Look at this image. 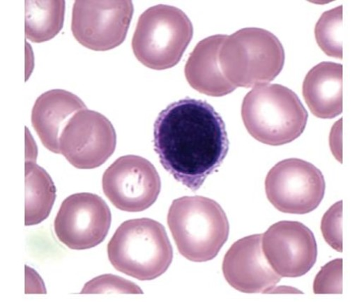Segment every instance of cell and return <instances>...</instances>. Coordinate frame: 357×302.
I'll return each mask as SVG.
<instances>
[{"label":"cell","instance_id":"6da1fadb","mask_svg":"<svg viewBox=\"0 0 357 302\" xmlns=\"http://www.w3.org/2000/svg\"><path fill=\"white\" fill-rule=\"evenodd\" d=\"M154 149L178 183L197 191L229 150L225 125L209 103L185 98L169 105L154 125Z\"/></svg>","mask_w":357,"mask_h":302},{"label":"cell","instance_id":"7a4b0ae2","mask_svg":"<svg viewBox=\"0 0 357 302\" xmlns=\"http://www.w3.org/2000/svg\"><path fill=\"white\" fill-rule=\"evenodd\" d=\"M242 116L252 137L278 146L303 135L309 114L300 98L289 89L280 84H262L245 97Z\"/></svg>","mask_w":357,"mask_h":302},{"label":"cell","instance_id":"3957f363","mask_svg":"<svg viewBox=\"0 0 357 302\" xmlns=\"http://www.w3.org/2000/svg\"><path fill=\"white\" fill-rule=\"evenodd\" d=\"M167 223L178 252L194 262L215 258L229 233L222 207L215 201L199 196L173 201Z\"/></svg>","mask_w":357,"mask_h":302},{"label":"cell","instance_id":"277c9868","mask_svg":"<svg viewBox=\"0 0 357 302\" xmlns=\"http://www.w3.org/2000/svg\"><path fill=\"white\" fill-rule=\"evenodd\" d=\"M107 255L116 270L142 281L162 275L173 259L164 226L149 218L124 222L110 239Z\"/></svg>","mask_w":357,"mask_h":302},{"label":"cell","instance_id":"5b68a950","mask_svg":"<svg viewBox=\"0 0 357 302\" xmlns=\"http://www.w3.org/2000/svg\"><path fill=\"white\" fill-rule=\"evenodd\" d=\"M284 59L279 39L259 28H246L227 36L219 53L222 72L236 88L273 82L282 70Z\"/></svg>","mask_w":357,"mask_h":302},{"label":"cell","instance_id":"8992f818","mask_svg":"<svg viewBox=\"0 0 357 302\" xmlns=\"http://www.w3.org/2000/svg\"><path fill=\"white\" fill-rule=\"evenodd\" d=\"M192 24L181 10L158 5L139 19L132 45L139 61L155 70L175 66L191 42Z\"/></svg>","mask_w":357,"mask_h":302},{"label":"cell","instance_id":"52a82bcc","mask_svg":"<svg viewBox=\"0 0 357 302\" xmlns=\"http://www.w3.org/2000/svg\"><path fill=\"white\" fill-rule=\"evenodd\" d=\"M266 194L279 211L307 214L324 199L326 182L321 171L311 163L289 158L277 163L268 173Z\"/></svg>","mask_w":357,"mask_h":302},{"label":"cell","instance_id":"ba28073f","mask_svg":"<svg viewBox=\"0 0 357 302\" xmlns=\"http://www.w3.org/2000/svg\"><path fill=\"white\" fill-rule=\"evenodd\" d=\"M133 14L134 6L129 0H77L73 10L72 31L85 47L109 50L125 41Z\"/></svg>","mask_w":357,"mask_h":302},{"label":"cell","instance_id":"9c48e42d","mask_svg":"<svg viewBox=\"0 0 357 302\" xmlns=\"http://www.w3.org/2000/svg\"><path fill=\"white\" fill-rule=\"evenodd\" d=\"M102 185L105 195L116 209L131 213L150 208L161 190L154 165L134 155L116 160L104 172Z\"/></svg>","mask_w":357,"mask_h":302},{"label":"cell","instance_id":"30bf717a","mask_svg":"<svg viewBox=\"0 0 357 302\" xmlns=\"http://www.w3.org/2000/svg\"><path fill=\"white\" fill-rule=\"evenodd\" d=\"M116 135L103 114L84 109L69 120L59 140V154L75 167L91 169L104 164L114 153Z\"/></svg>","mask_w":357,"mask_h":302},{"label":"cell","instance_id":"8fae6325","mask_svg":"<svg viewBox=\"0 0 357 302\" xmlns=\"http://www.w3.org/2000/svg\"><path fill=\"white\" fill-rule=\"evenodd\" d=\"M112 222L105 202L91 193L75 194L63 202L54 222L56 237L74 250L93 248L102 243Z\"/></svg>","mask_w":357,"mask_h":302},{"label":"cell","instance_id":"7c38bea8","mask_svg":"<svg viewBox=\"0 0 357 302\" xmlns=\"http://www.w3.org/2000/svg\"><path fill=\"white\" fill-rule=\"evenodd\" d=\"M262 249L282 278H298L315 265L318 248L312 231L302 222L280 221L262 234Z\"/></svg>","mask_w":357,"mask_h":302},{"label":"cell","instance_id":"4fadbf2b","mask_svg":"<svg viewBox=\"0 0 357 302\" xmlns=\"http://www.w3.org/2000/svg\"><path fill=\"white\" fill-rule=\"evenodd\" d=\"M222 272L227 282L245 293H280L282 277L272 268L262 249V234L250 235L234 243L226 253Z\"/></svg>","mask_w":357,"mask_h":302},{"label":"cell","instance_id":"5bb4252c","mask_svg":"<svg viewBox=\"0 0 357 302\" xmlns=\"http://www.w3.org/2000/svg\"><path fill=\"white\" fill-rule=\"evenodd\" d=\"M84 109H86L84 103L65 90H51L38 97L32 110L31 122L43 146L59 154V140L62 132L73 116Z\"/></svg>","mask_w":357,"mask_h":302},{"label":"cell","instance_id":"9a60e30c","mask_svg":"<svg viewBox=\"0 0 357 302\" xmlns=\"http://www.w3.org/2000/svg\"><path fill=\"white\" fill-rule=\"evenodd\" d=\"M227 35H215L200 41L188 60L185 77L190 85L201 93L222 97L236 87L224 76L219 53Z\"/></svg>","mask_w":357,"mask_h":302},{"label":"cell","instance_id":"2e32d148","mask_svg":"<svg viewBox=\"0 0 357 302\" xmlns=\"http://www.w3.org/2000/svg\"><path fill=\"white\" fill-rule=\"evenodd\" d=\"M303 96L312 113L333 119L342 112V66L323 62L313 68L303 83Z\"/></svg>","mask_w":357,"mask_h":302},{"label":"cell","instance_id":"e0dca14e","mask_svg":"<svg viewBox=\"0 0 357 302\" xmlns=\"http://www.w3.org/2000/svg\"><path fill=\"white\" fill-rule=\"evenodd\" d=\"M25 225L47 218L56 199V188L49 174L36 163L26 162Z\"/></svg>","mask_w":357,"mask_h":302},{"label":"cell","instance_id":"ac0fdd59","mask_svg":"<svg viewBox=\"0 0 357 302\" xmlns=\"http://www.w3.org/2000/svg\"><path fill=\"white\" fill-rule=\"evenodd\" d=\"M25 8V33L29 40L36 43L46 42L62 30L66 13L63 0H27Z\"/></svg>","mask_w":357,"mask_h":302},{"label":"cell","instance_id":"d6986e66","mask_svg":"<svg viewBox=\"0 0 357 302\" xmlns=\"http://www.w3.org/2000/svg\"><path fill=\"white\" fill-rule=\"evenodd\" d=\"M342 6L324 13L315 28L317 42L328 56L342 58Z\"/></svg>","mask_w":357,"mask_h":302},{"label":"cell","instance_id":"ffe728a7","mask_svg":"<svg viewBox=\"0 0 357 302\" xmlns=\"http://www.w3.org/2000/svg\"><path fill=\"white\" fill-rule=\"evenodd\" d=\"M143 294L142 289L135 283L114 275H102L85 284L80 294Z\"/></svg>","mask_w":357,"mask_h":302},{"label":"cell","instance_id":"44dd1931","mask_svg":"<svg viewBox=\"0 0 357 302\" xmlns=\"http://www.w3.org/2000/svg\"><path fill=\"white\" fill-rule=\"evenodd\" d=\"M342 259H335L322 267L314 283L315 294H342Z\"/></svg>","mask_w":357,"mask_h":302},{"label":"cell","instance_id":"7402d4cb","mask_svg":"<svg viewBox=\"0 0 357 302\" xmlns=\"http://www.w3.org/2000/svg\"><path fill=\"white\" fill-rule=\"evenodd\" d=\"M341 213L342 202H339L331 207L321 222V230L326 243L339 252H342Z\"/></svg>","mask_w":357,"mask_h":302}]
</instances>
